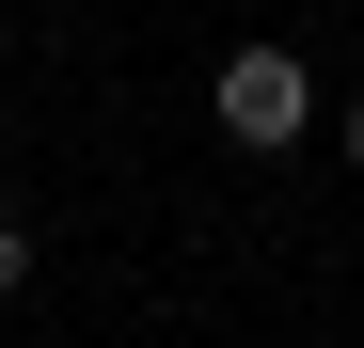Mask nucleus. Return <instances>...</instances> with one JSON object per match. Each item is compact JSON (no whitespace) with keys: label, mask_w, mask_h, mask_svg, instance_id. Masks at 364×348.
Listing matches in <instances>:
<instances>
[{"label":"nucleus","mask_w":364,"mask_h":348,"mask_svg":"<svg viewBox=\"0 0 364 348\" xmlns=\"http://www.w3.org/2000/svg\"><path fill=\"white\" fill-rule=\"evenodd\" d=\"M16 285H32V222L0 206V301H16Z\"/></svg>","instance_id":"nucleus-2"},{"label":"nucleus","mask_w":364,"mask_h":348,"mask_svg":"<svg viewBox=\"0 0 364 348\" xmlns=\"http://www.w3.org/2000/svg\"><path fill=\"white\" fill-rule=\"evenodd\" d=\"M333 143H348V174H364V95H348V111H333Z\"/></svg>","instance_id":"nucleus-3"},{"label":"nucleus","mask_w":364,"mask_h":348,"mask_svg":"<svg viewBox=\"0 0 364 348\" xmlns=\"http://www.w3.org/2000/svg\"><path fill=\"white\" fill-rule=\"evenodd\" d=\"M206 127H222L237 158H285L301 127H317V80H301V48H237V64L206 80Z\"/></svg>","instance_id":"nucleus-1"}]
</instances>
